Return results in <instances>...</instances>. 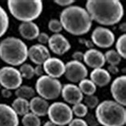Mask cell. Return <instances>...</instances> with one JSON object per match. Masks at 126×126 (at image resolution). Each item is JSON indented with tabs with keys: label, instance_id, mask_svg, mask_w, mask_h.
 <instances>
[{
	"label": "cell",
	"instance_id": "23",
	"mask_svg": "<svg viewBox=\"0 0 126 126\" xmlns=\"http://www.w3.org/2000/svg\"><path fill=\"white\" fill-rule=\"evenodd\" d=\"M36 92L34 89L29 85H21L15 90V94L18 98H22L25 100H31L35 97Z\"/></svg>",
	"mask_w": 126,
	"mask_h": 126
},
{
	"label": "cell",
	"instance_id": "41",
	"mask_svg": "<svg viewBox=\"0 0 126 126\" xmlns=\"http://www.w3.org/2000/svg\"><path fill=\"white\" fill-rule=\"evenodd\" d=\"M119 29H120V31H122V32H125L126 31V23L125 22H122L120 24L119 26Z\"/></svg>",
	"mask_w": 126,
	"mask_h": 126
},
{
	"label": "cell",
	"instance_id": "19",
	"mask_svg": "<svg viewBox=\"0 0 126 126\" xmlns=\"http://www.w3.org/2000/svg\"><path fill=\"white\" fill-rule=\"evenodd\" d=\"M29 103L30 111H31L32 113L38 116V117H45L46 115H47L49 105L45 99L42 98L41 97H34L31 99Z\"/></svg>",
	"mask_w": 126,
	"mask_h": 126
},
{
	"label": "cell",
	"instance_id": "36",
	"mask_svg": "<svg viewBox=\"0 0 126 126\" xmlns=\"http://www.w3.org/2000/svg\"><path fill=\"white\" fill-rule=\"evenodd\" d=\"M83 57H84V53L81 51H75L74 54H72L73 60L77 61V62H82V61H83Z\"/></svg>",
	"mask_w": 126,
	"mask_h": 126
},
{
	"label": "cell",
	"instance_id": "26",
	"mask_svg": "<svg viewBox=\"0 0 126 126\" xmlns=\"http://www.w3.org/2000/svg\"><path fill=\"white\" fill-rule=\"evenodd\" d=\"M105 62H108L110 65H117L121 62V57L115 49H109L104 54Z\"/></svg>",
	"mask_w": 126,
	"mask_h": 126
},
{
	"label": "cell",
	"instance_id": "42",
	"mask_svg": "<svg viewBox=\"0 0 126 126\" xmlns=\"http://www.w3.org/2000/svg\"><path fill=\"white\" fill-rule=\"evenodd\" d=\"M43 126H57L56 125H54L53 122H51L50 121H48L44 123V125H43Z\"/></svg>",
	"mask_w": 126,
	"mask_h": 126
},
{
	"label": "cell",
	"instance_id": "34",
	"mask_svg": "<svg viewBox=\"0 0 126 126\" xmlns=\"http://www.w3.org/2000/svg\"><path fill=\"white\" fill-rule=\"evenodd\" d=\"M68 126H88L86 121L82 118H74L69 122Z\"/></svg>",
	"mask_w": 126,
	"mask_h": 126
},
{
	"label": "cell",
	"instance_id": "28",
	"mask_svg": "<svg viewBox=\"0 0 126 126\" xmlns=\"http://www.w3.org/2000/svg\"><path fill=\"white\" fill-rule=\"evenodd\" d=\"M116 51H117L121 58H126V34L121 35L116 42Z\"/></svg>",
	"mask_w": 126,
	"mask_h": 126
},
{
	"label": "cell",
	"instance_id": "6",
	"mask_svg": "<svg viewBox=\"0 0 126 126\" xmlns=\"http://www.w3.org/2000/svg\"><path fill=\"white\" fill-rule=\"evenodd\" d=\"M62 85L58 79L43 75L35 83V92L45 100H55L61 95Z\"/></svg>",
	"mask_w": 126,
	"mask_h": 126
},
{
	"label": "cell",
	"instance_id": "30",
	"mask_svg": "<svg viewBox=\"0 0 126 126\" xmlns=\"http://www.w3.org/2000/svg\"><path fill=\"white\" fill-rule=\"evenodd\" d=\"M84 104L88 109H94L99 105V98L95 95L85 96L83 98Z\"/></svg>",
	"mask_w": 126,
	"mask_h": 126
},
{
	"label": "cell",
	"instance_id": "33",
	"mask_svg": "<svg viewBox=\"0 0 126 126\" xmlns=\"http://www.w3.org/2000/svg\"><path fill=\"white\" fill-rule=\"evenodd\" d=\"M85 117H86V120H85L87 123L88 126H98L99 123L97 122V119H96L95 116H94L93 114H89L87 113V115L85 116Z\"/></svg>",
	"mask_w": 126,
	"mask_h": 126
},
{
	"label": "cell",
	"instance_id": "4",
	"mask_svg": "<svg viewBox=\"0 0 126 126\" xmlns=\"http://www.w3.org/2000/svg\"><path fill=\"white\" fill-rule=\"evenodd\" d=\"M95 117L103 126H124L126 124L125 106L112 100L99 103L95 109Z\"/></svg>",
	"mask_w": 126,
	"mask_h": 126
},
{
	"label": "cell",
	"instance_id": "2",
	"mask_svg": "<svg viewBox=\"0 0 126 126\" xmlns=\"http://www.w3.org/2000/svg\"><path fill=\"white\" fill-rule=\"evenodd\" d=\"M63 29L74 36H81L89 32L93 21L87 11L77 5L65 8L60 14V19Z\"/></svg>",
	"mask_w": 126,
	"mask_h": 126
},
{
	"label": "cell",
	"instance_id": "22",
	"mask_svg": "<svg viewBox=\"0 0 126 126\" xmlns=\"http://www.w3.org/2000/svg\"><path fill=\"white\" fill-rule=\"evenodd\" d=\"M78 88L82 93V94H85V96L94 95L96 90H97V86L94 85V83L90 79L87 78H85L79 82Z\"/></svg>",
	"mask_w": 126,
	"mask_h": 126
},
{
	"label": "cell",
	"instance_id": "39",
	"mask_svg": "<svg viewBox=\"0 0 126 126\" xmlns=\"http://www.w3.org/2000/svg\"><path fill=\"white\" fill-rule=\"evenodd\" d=\"M44 74V70H43L42 65H37L34 67V76H38V77H42Z\"/></svg>",
	"mask_w": 126,
	"mask_h": 126
},
{
	"label": "cell",
	"instance_id": "35",
	"mask_svg": "<svg viewBox=\"0 0 126 126\" xmlns=\"http://www.w3.org/2000/svg\"><path fill=\"white\" fill-rule=\"evenodd\" d=\"M54 2L57 5L62 6V7H68L72 6L73 3H74V0H54Z\"/></svg>",
	"mask_w": 126,
	"mask_h": 126
},
{
	"label": "cell",
	"instance_id": "31",
	"mask_svg": "<svg viewBox=\"0 0 126 126\" xmlns=\"http://www.w3.org/2000/svg\"><path fill=\"white\" fill-rule=\"evenodd\" d=\"M48 28L54 34H60V32L63 30L61 22L57 18H52L49 20L48 23Z\"/></svg>",
	"mask_w": 126,
	"mask_h": 126
},
{
	"label": "cell",
	"instance_id": "3",
	"mask_svg": "<svg viewBox=\"0 0 126 126\" xmlns=\"http://www.w3.org/2000/svg\"><path fill=\"white\" fill-rule=\"evenodd\" d=\"M28 47L20 38L6 37L0 42V59L11 66H19L27 60Z\"/></svg>",
	"mask_w": 126,
	"mask_h": 126
},
{
	"label": "cell",
	"instance_id": "5",
	"mask_svg": "<svg viewBox=\"0 0 126 126\" xmlns=\"http://www.w3.org/2000/svg\"><path fill=\"white\" fill-rule=\"evenodd\" d=\"M7 7L15 18L28 22H33L41 15L43 4L41 0H8Z\"/></svg>",
	"mask_w": 126,
	"mask_h": 126
},
{
	"label": "cell",
	"instance_id": "20",
	"mask_svg": "<svg viewBox=\"0 0 126 126\" xmlns=\"http://www.w3.org/2000/svg\"><path fill=\"white\" fill-rule=\"evenodd\" d=\"M90 80L98 87H105L111 81V75L105 69H94L90 73Z\"/></svg>",
	"mask_w": 126,
	"mask_h": 126
},
{
	"label": "cell",
	"instance_id": "21",
	"mask_svg": "<svg viewBox=\"0 0 126 126\" xmlns=\"http://www.w3.org/2000/svg\"><path fill=\"white\" fill-rule=\"evenodd\" d=\"M11 106L18 116H24L30 112L29 101L25 100V99L16 97L13 101Z\"/></svg>",
	"mask_w": 126,
	"mask_h": 126
},
{
	"label": "cell",
	"instance_id": "32",
	"mask_svg": "<svg viewBox=\"0 0 126 126\" xmlns=\"http://www.w3.org/2000/svg\"><path fill=\"white\" fill-rule=\"evenodd\" d=\"M37 39H38V44L46 46V44H48V42H49V36L47 34H46V33L42 32V33H40V34H39V35L38 36Z\"/></svg>",
	"mask_w": 126,
	"mask_h": 126
},
{
	"label": "cell",
	"instance_id": "11",
	"mask_svg": "<svg viewBox=\"0 0 126 126\" xmlns=\"http://www.w3.org/2000/svg\"><path fill=\"white\" fill-rule=\"evenodd\" d=\"M49 49L56 55H63L71 48L69 40L62 34H54L49 37L48 42Z\"/></svg>",
	"mask_w": 126,
	"mask_h": 126
},
{
	"label": "cell",
	"instance_id": "13",
	"mask_svg": "<svg viewBox=\"0 0 126 126\" xmlns=\"http://www.w3.org/2000/svg\"><path fill=\"white\" fill-rule=\"evenodd\" d=\"M126 77L125 75L119 76L112 82L110 91L114 101L123 106L126 105Z\"/></svg>",
	"mask_w": 126,
	"mask_h": 126
},
{
	"label": "cell",
	"instance_id": "12",
	"mask_svg": "<svg viewBox=\"0 0 126 126\" xmlns=\"http://www.w3.org/2000/svg\"><path fill=\"white\" fill-rule=\"evenodd\" d=\"M42 68L47 76L57 79L65 74V64L61 59L50 57L42 64Z\"/></svg>",
	"mask_w": 126,
	"mask_h": 126
},
{
	"label": "cell",
	"instance_id": "29",
	"mask_svg": "<svg viewBox=\"0 0 126 126\" xmlns=\"http://www.w3.org/2000/svg\"><path fill=\"white\" fill-rule=\"evenodd\" d=\"M72 111H73V114L75 115L78 118H83L85 117L88 113V110L89 109L86 107L84 103H78L72 106Z\"/></svg>",
	"mask_w": 126,
	"mask_h": 126
},
{
	"label": "cell",
	"instance_id": "24",
	"mask_svg": "<svg viewBox=\"0 0 126 126\" xmlns=\"http://www.w3.org/2000/svg\"><path fill=\"white\" fill-rule=\"evenodd\" d=\"M9 16L7 13L0 6V38L4 35L9 28Z\"/></svg>",
	"mask_w": 126,
	"mask_h": 126
},
{
	"label": "cell",
	"instance_id": "27",
	"mask_svg": "<svg viewBox=\"0 0 126 126\" xmlns=\"http://www.w3.org/2000/svg\"><path fill=\"white\" fill-rule=\"evenodd\" d=\"M18 70L20 72L22 79L25 78L26 80H31L34 77V68L31 64L23 63L20 65Z\"/></svg>",
	"mask_w": 126,
	"mask_h": 126
},
{
	"label": "cell",
	"instance_id": "40",
	"mask_svg": "<svg viewBox=\"0 0 126 126\" xmlns=\"http://www.w3.org/2000/svg\"><path fill=\"white\" fill-rule=\"evenodd\" d=\"M1 94L4 98H10L12 96V93L11 90L6 89H2L1 90Z\"/></svg>",
	"mask_w": 126,
	"mask_h": 126
},
{
	"label": "cell",
	"instance_id": "15",
	"mask_svg": "<svg viewBox=\"0 0 126 126\" xmlns=\"http://www.w3.org/2000/svg\"><path fill=\"white\" fill-rule=\"evenodd\" d=\"M28 58L34 64L42 65L43 63L50 58V53L46 46L34 44L28 49Z\"/></svg>",
	"mask_w": 126,
	"mask_h": 126
},
{
	"label": "cell",
	"instance_id": "1",
	"mask_svg": "<svg viewBox=\"0 0 126 126\" xmlns=\"http://www.w3.org/2000/svg\"><path fill=\"white\" fill-rule=\"evenodd\" d=\"M92 21L102 26H113L124 16V7L118 0H88L85 8Z\"/></svg>",
	"mask_w": 126,
	"mask_h": 126
},
{
	"label": "cell",
	"instance_id": "25",
	"mask_svg": "<svg viewBox=\"0 0 126 126\" xmlns=\"http://www.w3.org/2000/svg\"><path fill=\"white\" fill-rule=\"evenodd\" d=\"M22 124L23 126H41V120L38 116L32 112H28L22 116Z\"/></svg>",
	"mask_w": 126,
	"mask_h": 126
},
{
	"label": "cell",
	"instance_id": "7",
	"mask_svg": "<svg viewBox=\"0 0 126 126\" xmlns=\"http://www.w3.org/2000/svg\"><path fill=\"white\" fill-rule=\"evenodd\" d=\"M47 115L49 121L57 126L68 125L74 119L71 107L65 102L61 101L54 102L49 105Z\"/></svg>",
	"mask_w": 126,
	"mask_h": 126
},
{
	"label": "cell",
	"instance_id": "17",
	"mask_svg": "<svg viewBox=\"0 0 126 126\" xmlns=\"http://www.w3.org/2000/svg\"><path fill=\"white\" fill-rule=\"evenodd\" d=\"M83 62L93 69L102 68L105 64L104 54L97 49H89L84 53Z\"/></svg>",
	"mask_w": 126,
	"mask_h": 126
},
{
	"label": "cell",
	"instance_id": "10",
	"mask_svg": "<svg viewBox=\"0 0 126 126\" xmlns=\"http://www.w3.org/2000/svg\"><path fill=\"white\" fill-rule=\"evenodd\" d=\"M91 41L99 48H109L115 42V35L109 29L97 26L92 32Z\"/></svg>",
	"mask_w": 126,
	"mask_h": 126
},
{
	"label": "cell",
	"instance_id": "38",
	"mask_svg": "<svg viewBox=\"0 0 126 126\" xmlns=\"http://www.w3.org/2000/svg\"><path fill=\"white\" fill-rule=\"evenodd\" d=\"M106 70L109 72V74L110 75L111 74L115 75V74H117L119 73V69H118V67L117 65H109Z\"/></svg>",
	"mask_w": 126,
	"mask_h": 126
},
{
	"label": "cell",
	"instance_id": "18",
	"mask_svg": "<svg viewBox=\"0 0 126 126\" xmlns=\"http://www.w3.org/2000/svg\"><path fill=\"white\" fill-rule=\"evenodd\" d=\"M18 32L22 38L26 40L32 41L38 38L40 34V30L38 25L33 22H22L18 26Z\"/></svg>",
	"mask_w": 126,
	"mask_h": 126
},
{
	"label": "cell",
	"instance_id": "16",
	"mask_svg": "<svg viewBox=\"0 0 126 126\" xmlns=\"http://www.w3.org/2000/svg\"><path fill=\"white\" fill-rule=\"evenodd\" d=\"M18 116L11 105L0 104V126H18Z\"/></svg>",
	"mask_w": 126,
	"mask_h": 126
},
{
	"label": "cell",
	"instance_id": "9",
	"mask_svg": "<svg viewBox=\"0 0 126 126\" xmlns=\"http://www.w3.org/2000/svg\"><path fill=\"white\" fill-rule=\"evenodd\" d=\"M64 75L69 81L79 83L88 76V69L84 63L72 60L65 64Z\"/></svg>",
	"mask_w": 126,
	"mask_h": 126
},
{
	"label": "cell",
	"instance_id": "8",
	"mask_svg": "<svg viewBox=\"0 0 126 126\" xmlns=\"http://www.w3.org/2000/svg\"><path fill=\"white\" fill-rule=\"evenodd\" d=\"M22 84V78L18 69L3 66L0 69V85L3 89L16 90Z\"/></svg>",
	"mask_w": 126,
	"mask_h": 126
},
{
	"label": "cell",
	"instance_id": "14",
	"mask_svg": "<svg viewBox=\"0 0 126 126\" xmlns=\"http://www.w3.org/2000/svg\"><path fill=\"white\" fill-rule=\"evenodd\" d=\"M61 95L66 103L69 105H76L83 101L84 95L76 85L69 83L62 85Z\"/></svg>",
	"mask_w": 126,
	"mask_h": 126
},
{
	"label": "cell",
	"instance_id": "37",
	"mask_svg": "<svg viewBox=\"0 0 126 126\" xmlns=\"http://www.w3.org/2000/svg\"><path fill=\"white\" fill-rule=\"evenodd\" d=\"M79 42H80V43H81V44H84L85 46V47L88 48L89 49H94V43H93L92 41H90V40H87V39L81 38H79Z\"/></svg>",
	"mask_w": 126,
	"mask_h": 126
}]
</instances>
